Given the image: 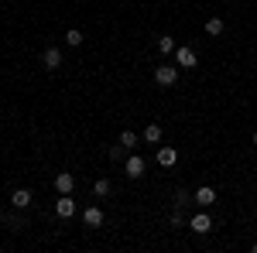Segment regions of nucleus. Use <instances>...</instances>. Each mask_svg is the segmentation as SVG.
Segmentation results:
<instances>
[{
  "instance_id": "obj_1",
  "label": "nucleus",
  "mask_w": 257,
  "mask_h": 253,
  "mask_svg": "<svg viewBox=\"0 0 257 253\" xmlns=\"http://www.w3.org/2000/svg\"><path fill=\"white\" fill-rule=\"evenodd\" d=\"M155 82H158V86H175L178 82V65H158V69H155Z\"/></svg>"
},
{
  "instance_id": "obj_2",
  "label": "nucleus",
  "mask_w": 257,
  "mask_h": 253,
  "mask_svg": "<svg viewBox=\"0 0 257 253\" xmlns=\"http://www.w3.org/2000/svg\"><path fill=\"white\" fill-rule=\"evenodd\" d=\"M175 65H178V69H196V65H199L196 52H192L189 45H182V48H175Z\"/></svg>"
},
{
  "instance_id": "obj_3",
  "label": "nucleus",
  "mask_w": 257,
  "mask_h": 253,
  "mask_svg": "<svg viewBox=\"0 0 257 253\" xmlns=\"http://www.w3.org/2000/svg\"><path fill=\"white\" fill-rule=\"evenodd\" d=\"M144 171H148V161H144L141 154H131V157H127V164H123V175H127V178H141Z\"/></svg>"
},
{
  "instance_id": "obj_4",
  "label": "nucleus",
  "mask_w": 257,
  "mask_h": 253,
  "mask_svg": "<svg viewBox=\"0 0 257 253\" xmlns=\"http://www.w3.org/2000/svg\"><path fill=\"white\" fill-rule=\"evenodd\" d=\"M189 229H192V233H199V236H206L209 229H213V219H209L206 212H196L192 219H189Z\"/></svg>"
},
{
  "instance_id": "obj_5",
  "label": "nucleus",
  "mask_w": 257,
  "mask_h": 253,
  "mask_svg": "<svg viewBox=\"0 0 257 253\" xmlns=\"http://www.w3.org/2000/svg\"><path fill=\"white\" fill-rule=\"evenodd\" d=\"M55 215H59V219H72V215H76V202H72V195H59V202H55Z\"/></svg>"
},
{
  "instance_id": "obj_6",
  "label": "nucleus",
  "mask_w": 257,
  "mask_h": 253,
  "mask_svg": "<svg viewBox=\"0 0 257 253\" xmlns=\"http://www.w3.org/2000/svg\"><path fill=\"white\" fill-rule=\"evenodd\" d=\"M72 188H76V175H69V171L55 175V192L59 195H72Z\"/></svg>"
},
{
  "instance_id": "obj_7",
  "label": "nucleus",
  "mask_w": 257,
  "mask_h": 253,
  "mask_svg": "<svg viewBox=\"0 0 257 253\" xmlns=\"http://www.w3.org/2000/svg\"><path fill=\"white\" fill-rule=\"evenodd\" d=\"M41 65H45L48 72L62 69V52H59V48H45V55H41Z\"/></svg>"
},
{
  "instance_id": "obj_8",
  "label": "nucleus",
  "mask_w": 257,
  "mask_h": 253,
  "mask_svg": "<svg viewBox=\"0 0 257 253\" xmlns=\"http://www.w3.org/2000/svg\"><path fill=\"white\" fill-rule=\"evenodd\" d=\"M82 222L93 226V229L103 226V209H99V205H86V209H82Z\"/></svg>"
},
{
  "instance_id": "obj_9",
  "label": "nucleus",
  "mask_w": 257,
  "mask_h": 253,
  "mask_svg": "<svg viewBox=\"0 0 257 253\" xmlns=\"http://www.w3.org/2000/svg\"><path fill=\"white\" fill-rule=\"evenodd\" d=\"M31 202H35V195L28 192V188H18V192H11V205H14V209H28Z\"/></svg>"
},
{
  "instance_id": "obj_10",
  "label": "nucleus",
  "mask_w": 257,
  "mask_h": 253,
  "mask_svg": "<svg viewBox=\"0 0 257 253\" xmlns=\"http://www.w3.org/2000/svg\"><path fill=\"white\" fill-rule=\"evenodd\" d=\"M192 198H196L199 205L206 209V205H213V202H216V192H213L209 185H202V188H196V192H192Z\"/></svg>"
},
{
  "instance_id": "obj_11",
  "label": "nucleus",
  "mask_w": 257,
  "mask_h": 253,
  "mask_svg": "<svg viewBox=\"0 0 257 253\" xmlns=\"http://www.w3.org/2000/svg\"><path fill=\"white\" fill-rule=\"evenodd\" d=\"M175 161H178L175 147H161V151H158V164H161V168H175Z\"/></svg>"
},
{
  "instance_id": "obj_12",
  "label": "nucleus",
  "mask_w": 257,
  "mask_h": 253,
  "mask_svg": "<svg viewBox=\"0 0 257 253\" xmlns=\"http://www.w3.org/2000/svg\"><path fill=\"white\" fill-rule=\"evenodd\" d=\"M110 188H113V185H110V178H96V181H93V195H96V198H106Z\"/></svg>"
},
{
  "instance_id": "obj_13",
  "label": "nucleus",
  "mask_w": 257,
  "mask_h": 253,
  "mask_svg": "<svg viewBox=\"0 0 257 253\" xmlns=\"http://www.w3.org/2000/svg\"><path fill=\"white\" fill-rule=\"evenodd\" d=\"M223 28H226V24H223L219 18H209V21H206V35H209V38H219V35H223Z\"/></svg>"
},
{
  "instance_id": "obj_14",
  "label": "nucleus",
  "mask_w": 257,
  "mask_h": 253,
  "mask_svg": "<svg viewBox=\"0 0 257 253\" xmlns=\"http://www.w3.org/2000/svg\"><path fill=\"white\" fill-rule=\"evenodd\" d=\"M82 41H86V38H82L79 28H69V31H65V45H69V48H79Z\"/></svg>"
},
{
  "instance_id": "obj_15",
  "label": "nucleus",
  "mask_w": 257,
  "mask_h": 253,
  "mask_svg": "<svg viewBox=\"0 0 257 253\" xmlns=\"http://www.w3.org/2000/svg\"><path fill=\"white\" fill-rule=\"evenodd\" d=\"M141 137H144L148 144H158V140H161V127H158V123H148V127H144V134H141Z\"/></svg>"
},
{
  "instance_id": "obj_16",
  "label": "nucleus",
  "mask_w": 257,
  "mask_h": 253,
  "mask_svg": "<svg viewBox=\"0 0 257 253\" xmlns=\"http://www.w3.org/2000/svg\"><path fill=\"white\" fill-rule=\"evenodd\" d=\"M158 52L161 55H172V52H175V38H172V35H161L158 38Z\"/></svg>"
},
{
  "instance_id": "obj_17",
  "label": "nucleus",
  "mask_w": 257,
  "mask_h": 253,
  "mask_svg": "<svg viewBox=\"0 0 257 253\" xmlns=\"http://www.w3.org/2000/svg\"><path fill=\"white\" fill-rule=\"evenodd\" d=\"M138 140H141V137L134 134V130H120V144H123L127 151H131V147H138Z\"/></svg>"
},
{
  "instance_id": "obj_18",
  "label": "nucleus",
  "mask_w": 257,
  "mask_h": 253,
  "mask_svg": "<svg viewBox=\"0 0 257 253\" xmlns=\"http://www.w3.org/2000/svg\"><path fill=\"white\" fill-rule=\"evenodd\" d=\"M106 154H110V161H120V157L127 154V147H123V144H117V147H110Z\"/></svg>"
},
{
  "instance_id": "obj_19",
  "label": "nucleus",
  "mask_w": 257,
  "mask_h": 253,
  "mask_svg": "<svg viewBox=\"0 0 257 253\" xmlns=\"http://www.w3.org/2000/svg\"><path fill=\"white\" fill-rule=\"evenodd\" d=\"M189 198H192V192H185V188H178V192H175V209H178V205H185Z\"/></svg>"
},
{
  "instance_id": "obj_20",
  "label": "nucleus",
  "mask_w": 257,
  "mask_h": 253,
  "mask_svg": "<svg viewBox=\"0 0 257 253\" xmlns=\"http://www.w3.org/2000/svg\"><path fill=\"white\" fill-rule=\"evenodd\" d=\"M7 229H24V219L21 215H7Z\"/></svg>"
},
{
  "instance_id": "obj_21",
  "label": "nucleus",
  "mask_w": 257,
  "mask_h": 253,
  "mask_svg": "<svg viewBox=\"0 0 257 253\" xmlns=\"http://www.w3.org/2000/svg\"><path fill=\"white\" fill-rule=\"evenodd\" d=\"M254 147H257V130H254Z\"/></svg>"
},
{
  "instance_id": "obj_22",
  "label": "nucleus",
  "mask_w": 257,
  "mask_h": 253,
  "mask_svg": "<svg viewBox=\"0 0 257 253\" xmlns=\"http://www.w3.org/2000/svg\"><path fill=\"white\" fill-rule=\"evenodd\" d=\"M0 219H4V209H0Z\"/></svg>"
}]
</instances>
